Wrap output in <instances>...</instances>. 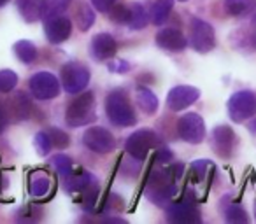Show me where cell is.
Here are the masks:
<instances>
[{
  "label": "cell",
  "instance_id": "32",
  "mask_svg": "<svg viewBox=\"0 0 256 224\" xmlns=\"http://www.w3.org/2000/svg\"><path fill=\"white\" fill-rule=\"evenodd\" d=\"M209 168H212V163H210V161H207V160L195 161V163L192 165V172H193V175H195V179L198 182H202L204 179H206Z\"/></svg>",
  "mask_w": 256,
  "mask_h": 224
},
{
  "label": "cell",
  "instance_id": "36",
  "mask_svg": "<svg viewBox=\"0 0 256 224\" xmlns=\"http://www.w3.org/2000/svg\"><path fill=\"white\" fill-rule=\"evenodd\" d=\"M9 123V118H8V112L4 110V107L0 105V135H2V132L6 130V126H8Z\"/></svg>",
  "mask_w": 256,
  "mask_h": 224
},
{
  "label": "cell",
  "instance_id": "4",
  "mask_svg": "<svg viewBox=\"0 0 256 224\" xmlns=\"http://www.w3.org/2000/svg\"><path fill=\"white\" fill-rule=\"evenodd\" d=\"M160 146V137L153 130H137L126 139L124 149L134 160L144 161L146 156L151 153V149Z\"/></svg>",
  "mask_w": 256,
  "mask_h": 224
},
{
  "label": "cell",
  "instance_id": "11",
  "mask_svg": "<svg viewBox=\"0 0 256 224\" xmlns=\"http://www.w3.org/2000/svg\"><path fill=\"white\" fill-rule=\"evenodd\" d=\"M200 98V91L193 86H176L167 95V107L170 110H184Z\"/></svg>",
  "mask_w": 256,
  "mask_h": 224
},
{
  "label": "cell",
  "instance_id": "20",
  "mask_svg": "<svg viewBox=\"0 0 256 224\" xmlns=\"http://www.w3.org/2000/svg\"><path fill=\"white\" fill-rule=\"evenodd\" d=\"M224 9L230 16H248L256 11V0H224Z\"/></svg>",
  "mask_w": 256,
  "mask_h": 224
},
{
  "label": "cell",
  "instance_id": "28",
  "mask_svg": "<svg viewBox=\"0 0 256 224\" xmlns=\"http://www.w3.org/2000/svg\"><path fill=\"white\" fill-rule=\"evenodd\" d=\"M34 146H36V151L40 154V156H48L53 147V142H51V137L48 132H39L36 137H34Z\"/></svg>",
  "mask_w": 256,
  "mask_h": 224
},
{
  "label": "cell",
  "instance_id": "14",
  "mask_svg": "<svg viewBox=\"0 0 256 224\" xmlns=\"http://www.w3.org/2000/svg\"><path fill=\"white\" fill-rule=\"evenodd\" d=\"M44 32L51 44H62L70 37L72 32V23L65 16H56V18L46 19L44 23Z\"/></svg>",
  "mask_w": 256,
  "mask_h": 224
},
{
  "label": "cell",
  "instance_id": "5",
  "mask_svg": "<svg viewBox=\"0 0 256 224\" xmlns=\"http://www.w3.org/2000/svg\"><path fill=\"white\" fill-rule=\"evenodd\" d=\"M60 82L64 89L70 95H78L88 86L90 82V70L84 65L78 63V61H68L62 67Z\"/></svg>",
  "mask_w": 256,
  "mask_h": 224
},
{
  "label": "cell",
  "instance_id": "34",
  "mask_svg": "<svg viewBox=\"0 0 256 224\" xmlns=\"http://www.w3.org/2000/svg\"><path fill=\"white\" fill-rule=\"evenodd\" d=\"M92 2V5L96 9V11H100V12H109L110 9L116 5V2L118 0H90Z\"/></svg>",
  "mask_w": 256,
  "mask_h": 224
},
{
  "label": "cell",
  "instance_id": "18",
  "mask_svg": "<svg viewBox=\"0 0 256 224\" xmlns=\"http://www.w3.org/2000/svg\"><path fill=\"white\" fill-rule=\"evenodd\" d=\"M51 188V179L46 172L42 170H36L30 174V184H28V189H30V195L34 198H42V196L48 195Z\"/></svg>",
  "mask_w": 256,
  "mask_h": 224
},
{
  "label": "cell",
  "instance_id": "13",
  "mask_svg": "<svg viewBox=\"0 0 256 224\" xmlns=\"http://www.w3.org/2000/svg\"><path fill=\"white\" fill-rule=\"evenodd\" d=\"M118 42L110 33H96L90 44V54L95 61H107L116 56Z\"/></svg>",
  "mask_w": 256,
  "mask_h": 224
},
{
  "label": "cell",
  "instance_id": "16",
  "mask_svg": "<svg viewBox=\"0 0 256 224\" xmlns=\"http://www.w3.org/2000/svg\"><path fill=\"white\" fill-rule=\"evenodd\" d=\"M95 184H96V179L93 177L90 172H84V170L76 172V174L72 172L70 175H67V177L64 179V186L68 193H82Z\"/></svg>",
  "mask_w": 256,
  "mask_h": 224
},
{
  "label": "cell",
  "instance_id": "29",
  "mask_svg": "<svg viewBox=\"0 0 256 224\" xmlns=\"http://www.w3.org/2000/svg\"><path fill=\"white\" fill-rule=\"evenodd\" d=\"M18 84V75L12 70L6 68V70H0V91L2 93H9L16 88Z\"/></svg>",
  "mask_w": 256,
  "mask_h": 224
},
{
  "label": "cell",
  "instance_id": "1",
  "mask_svg": "<svg viewBox=\"0 0 256 224\" xmlns=\"http://www.w3.org/2000/svg\"><path fill=\"white\" fill-rule=\"evenodd\" d=\"M96 119L95 112V95L92 91H86L79 95L70 105L67 107L65 112V123L70 128H79V126H86Z\"/></svg>",
  "mask_w": 256,
  "mask_h": 224
},
{
  "label": "cell",
  "instance_id": "37",
  "mask_svg": "<svg viewBox=\"0 0 256 224\" xmlns=\"http://www.w3.org/2000/svg\"><path fill=\"white\" fill-rule=\"evenodd\" d=\"M8 2H9V0H0V7H2V5H6Z\"/></svg>",
  "mask_w": 256,
  "mask_h": 224
},
{
  "label": "cell",
  "instance_id": "8",
  "mask_svg": "<svg viewBox=\"0 0 256 224\" xmlns=\"http://www.w3.org/2000/svg\"><path fill=\"white\" fill-rule=\"evenodd\" d=\"M30 93L37 100H53L60 93V81L50 72H37L28 81Z\"/></svg>",
  "mask_w": 256,
  "mask_h": 224
},
{
  "label": "cell",
  "instance_id": "22",
  "mask_svg": "<svg viewBox=\"0 0 256 224\" xmlns=\"http://www.w3.org/2000/svg\"><path fill=\"white\" fill-rule=\"evenodd\" d=\"M68 2L70 0H42V18L40 19H51L62 16L64 11L68 7Z\"/></svg>",
  "mask_w": 256,
  "mask_h": 224
},
{
  "label": "cell",
  "instance_id": "3",
  "mask_svg": "<svg viewBox=\"0 0 256 224\" xmlns=\"http://www.w3.org/2000/svg\"><path fill=\"white\" fill-rule=\"evenodd\" d=\"M226 110L232 121L235 123H244L249 118L256 114V93L249 91V89H240L235 91L234 95L228 98Z\"/></svg>",
  "mask_w": 256,
  "mask_h": 224
},
{
  "label": "cell",
  "instance_id": "21",
  "mask_svg": "<svg viewBox=\"0 0 256 224\" xmlns=\"http://www.w3.org/2000/svg\"><path fill=\"white\" fill-rule=\"evenodd\" d=\"M136 98H137V103H139V107L144 110V112H148V114H154V112H156L158 98H156V95H154V93L151 91L150 88H144V86L137 88Z\"/></svg>",
  "mask_w": 256,
  "mask_h": 224
},
{
  "label": "cell",
  "instance_id": "40",
  "mask_svg": "<svg viewBox=\"0 0 256 224\" xmlns=\"http://www.w3.org/2000/svg\"><path fill=\"white\" fill-rule=\"evenodd\" d=\"M179 2H186V0H179Z\"/></svg>",
  "mask_w": 256,
  "mask_h": 224
},
{
  "label": "cell",
  "instance_id": "25",
  "mask_svg": "<svg viewBox=\"0 0 256 224\" xmlns=\"http://www.w3.org/2000/svg\"><path fill=\"white\" fill-rule=\"evenodd\" d=\"M148 25V12L140 4H132L130 7V19H128V26L130 30H140Z\"/></svg>",
  "mask_w": 256,
  "mask_h": 224
},
{
  "label": "cell",
  "instance_id": "31",
  "mask_svg": "<svg viewBox=\"0 0 256 224\" xmlns=\"http://www.w3.org/2000/svg\"><path fill=\"white\" fill-rule=\"evenodd\" d=\"M48 133H50L53 146H54V147H58V149H65V147H68V144H70V139H68V135H67L65 132H62V130L51 128Z\"/></svg>",
  "mask_w": 256,
  "mask_h": 224
},
{
  "label": "cell",
  "instance_id": "12",
  "mask_svg": "<svg viewBox=\"0 0 256 224\" xmlns=\"http://www.w3.org/2000/svg\"><path fill=\"white\" fill-rule=\"evenodd\" d=\"M237 147V137L226 125H218L212 130V149L221 158H230Z\"/></svg>",
  "mask_w": 256,
  "mask_h": 224
},
{
  "label": "cell",
  "instance_id": "39",
  "mask_svg": "<svg viewBox=\"0 0 256 224\" xmlns=\"http://www.w3.org/2000/svg\"><path fill=\"white\" fill-rule=\"evenodd\" d=\"M254 216H256V203H254Z\"/></svg>",
  "mask_w": 256,
  "mask_h": 224
},
{
  "label": "cell",
  "instance_id": "15",
  "mask_svg": "<svg viewBox=\"0 0 256 224\" xmlns=\"http://www.w3.org/2000/svg\"><path fill=\"white\" fill-rule=\"evenodd\" d=\"M156 44L162 49L167 51H182L188 46V39L179 28L168 26V28H162L156 33Z\"/></svg>",
  "mask_w": 256,
  "mask_h": 224
},
{
  "label": "cell",
  "instance_id": "7",
  "mask_svg": "<svg viewBox=\"0 0 256 224\" xmlns=\"http://www.w3.org/2000/svg\"><path fill=\"white\" fill-rule=\"evenodd\" d=\"M190 44L196 53H209L216 47L214 28L200 18H193L190 23Z\"/></svg>",
  "mask_w": 256,
  "mask_h": 224
},
{
  "label": "cell",
  "instance_id": "23",
  "mask_svg": "<svg viewBox=\"0 0 256 224\" xmlns=\"http://www.w3.org/2000/svg\"><path fill=\"white\" fill-rule=\"evenodd\" d=\"M93 23H95V11L84 2L79 4L78 11H76V25H78V28L81 32H86Z\"/></svg>",
  "mask_w": 256,
  "mask_h": 224
},
{
  "label": "cell",
  "instance_id": "38",
  "mask_svg": "<svg viewBox=\"0 0 256 224\" xmlns=\"http://www.w3.org/2000/svg\"><path fill=\"white\" fill-rule=\"evenodd\" d=\"M252 25L256 26V12H254V18H252Z\"/></svg>",
  "mask_w": 256,
  "mask_h": 224
},
{
  "label": "cell",
  "instance_id": "33",
  "mask_svg": "<svg viewBox=\"0 0 256 224\" xmlns=\"http://www.w3.org/2000/svg\"><path fill=\"white\" fill-rule=\"evenodd\" d=\"M107 68H109L112 74H124V72L130 70V63L124 60H112V58H110V61L107 63Z\"/></svg>",
  "mask_w": 256,
  "mask_h": 224
},
{
  "label": "cell",
  "instance_id": "2",
  "mask_svg": "<svg viewBox=\"0 0 256 224\" xmlns=\"http://www.w3.org/2000/svg\"><path fill=\"white\" fill-rule=\"evenodd\" d=\"M106 112L109 121L120 128H128V126H134L137 123L136 112H134L132 105L123 91H112L107 96Z\"/></svg>",
  "mask_w": 256,
  "mask_h": 224
},
{
  "label": "cell",
  "instance_id": "6",
  "mask_svg": "<svg viewBox=\"0 0 256 224\" xmlns=\"http://www.w3.org/2000/svg\"><path fill=\"white\" fill-rule=\"evenodd\" d=\"M165 217L170 223H178V224H198L202 221L193 196L179 200L176 203L170 202L165 207Z\"/></svg>",
  "mask_w": 256,
  "mask_h": 224
},
{
  "label": "cell",
  "instance_id": "9",
  "mask_svg": "<svg viewBox=\"0 0 256 224\" xmlns=\"http://www.w3.org/2000/svg\"><path fill=\"white\" fill-rule=\"evenodd\" d=\"M178 135L188 144H200L206 137V123L195 112H188L178 121Z\"/></svg>",
  "mask_w": 256,
  "mask_h": 224
},
{
  "label": "cell",
  "instance_id": "27",
  "mask_svg": "<svg viewBox=\"0 0 256 224\" xmlns=\"http://www.w3.org/2000/svg\"><path fill=\"white\" fill-rule=\"evenodd\" d=\"M51 165H53L54 170L58 172V175H62L64 179L74 172V163H72L70 158L65 156V154H56V156H53L51 158Z\"/></svg>",
  "mask_w": 256,
  "mask_h": 224
},
{
  "label": "cell",
  "instance_id": "30",
  "mask_svg": "<svg viewBox=\"0 0 256 224\" xmlns=\"http://www.w3.org/2000/svg\"><path fill=\"white\" fill-rule=\"evenodd\" d=\"M110 19L114 23H120V25H128V19H130V7H124V5H114L110 9Z\"/></svg>",
  "mask_w": 256,
  "mask_h": 224
},
{
  "label": "cell",
  "instance_id": "26",
  "mask_svg": "<svg viewBox=\"0 0 256 224\" xmlns=\"http://www.w3.org/2000/svg\"><path fill=\"white\" fill-rule=\"evenodd\" d=\"M223 212H224V219H226L228 223H234V224L249 223V217H248V214H246V210L242 209L240 205H237V203H228Z\"/></svg>",
  "mask_w": 256,
  "mask_h": 224
},
{
  "label": "cell",
  "instance_id": "17",
  "mask_svg": "<svg viewBox=\"0 0 256 224\" xmlns=\"http://www.w3.org/2000/svg\"><path fill=\"white\" fill-rule=\"evenodd\" d=\"M16 7L26 23H36L42 18V0H18Z\"/></svg>",
  "mask_w": 256,
  "mask_h": 224
},
{
  "label": "cell",
  "instance_id": "35",
  "mask_svg": "<svg viewBox=\"0 0 256 224\" xmlns=\"http://www.w3.org/2000/svg\"><path fill=\"white\" fill-rule=\"evenodd\" d=\"M156 161H160V165L162 163H168V161H172V153L168 149L156 151Z\"/></svg>",
  "mask_w": 256,
  "mask_h": 224
},
{
  "label": "cell",
  "instance_id": "24",
  "mask_svg": "<svg viewBox=\"0 0 256 224\" xmlns=\"http://www.w3.org/2000/svg\"><path fill=\"white\" fill-rule=\"evenodd\" d=\"M14 53L23 63H34L37 60V47L30 40H18L14 44Z\"/></svg>",
  "mask_w": 256,
  "mask_h": 224
},
{
  "label": "cell",
  "instance_id": "19",
  "mask_svg": "<svg viewBox=\"0 0 256 224\" xmlns=\"http://www.w3.org/2000/svg\"><path fill=\"white\" fill-rule=\"evenodd\" d=\"M172 9H174V0H156L150 12L151 23L156 26L164 25L168 19V16H170Z\"/></svg>",
  "mask_w": 256,
  "mask_h": 224
},
{
  "label": "cell",
  "instance_id": "10",
  "mask_svg": "<svg viewBox=\"0 0 256 224\" xmlns=\"http://www.w3.org/2000/svg\"><path fill=\"white\" fill-rule=\"evenodd\" d=\"M82 144L90 151L98 154H106L116 149V139L109 130H104L100 126H92L82 135Z\"/></svg>",
  "mask_w": 256,
  "mask_h": 224
}]
</instances>
